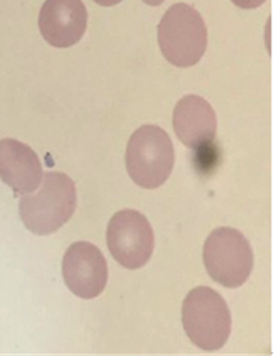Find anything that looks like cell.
<instances>
[{"instance_id":"1","label":"cell","mask_w":276,"mask_h":356,"mask_svg":"<svg viewBox=\"0 0 276 356\" xmlns=\"http://www.w3.org/2000/svg\"><path fill=\"white\" fill-rule=\"evenodd\" d=\"M40 190L24 194L20 214L32 234L47 236L59 231L74 216L77 194L74 181L62 172H47Z\"/></svg>"},{"instance_id":"2","label":"cell","mask_w":276,"mask_h":356,"mask_svg":"<svg viewBox=\"0 0 276 356\" xmlns=\"http://www.w3.org/2000/svg\"><path fill=\"white\" fill-rule=\"evenodd\" d=\"M182 322L186 335L198 348L216 352L229 340L231 314L216 290L198 286L183 303Z\"/></svg>"},{"instance_id":"3","label":"cell","mask_w":276,"mask_h":356,"mask_svg":"<svg viewBox=\"0 0 276 356\" xmlns=\"http://www.w3.org/2000/svg\"><path fill=\"white\" fill-rule=\"evenodd\" d=\"M158 42L162 55L171 64L192 67L206 54V23L192 6L184 3L172 5L159 23Z\"/></svg>"},{"instance_id":"4","label":"cell","mask_w":276,"mask_h":356,"mask_svg":"<svg viewBox=\"0 0 276 356\" xmlns=\"http://www.w3.org/2000/svg\"><path fill=\"white\" fill-rule=\"evenodd\" d=\"M174 166V143L162 128L146 124L130 136L126 167L137 185L146 190L158 188L170 178Z\"/></svg>"},{"instance_id":"5","label":"cell","mask_w":276,"mask_h":356,"mask_svg":"<svg viewBox=\"0 0 276 356\" xmlns=\"http://www.w3.org/2000/svg\"><path fill=\"white\" fill-rule=\"evenodd\" d=\"M203 261L213 281L233 289L245 284L253 271V250L240 231L220 227L206 239Z\"/></svg>"},{"instance_id":"6","label":"cell","mask_w":276,"mask_h":356,"mask_svg":"<svg viewBox=\"0 0 276 356\" xmlns=\"http://www.w3.org/2000/svg\"><path fill=\"white\" fill-rule=\"evenodd\" d=\"M107 245L120 266L130 270L140 269L153 254V229L138 211H120L108 224Z\"/></svg>"},{"instance_id":"7","label":"cell","mask_w":276,"mask_h":356,"mask_svg":"<svg viewBox=\"0 0 276 356\" xmlns=\"http://www.w3.org/2000/svg\"><path fill=\"white\" fill-rule=\"evenodd\" d=\"M64 282L71 293L84 300L102 293L108 281V266L101 250L89 242H76L64 254Z\"/></svg>"},{"instance_id":"8","label":"cell","mask_w":276,"mask_h":356,"mask_svg":"<svg viewBox=\"0 0 276 356\" xmlns=\"http://www.w3.org/2000/svg\"><path fill=\"white\" fill-rule=\"evenodd\" d=\"M87 8L82 0H47L40 10L38 26L47 43L69 48L79 43L87 29Z\"/></svg>"},{"instance_id":"9","label":"cell","mask_w":276,"mask_h":356,"mask_svg":"<svg viewBox=\"0 0 276 356\" xmlns=\"http://www.w3.org/2000/svg\"><path fill=\"white\" fill-rule=\"evenodd\" d=\"M174 129L181 143L190 149H198L216 139L217 116L206 99L187 95L174 108Z\"/></svg>"},{"instance_id":"10","label":"cell","mask_w":276,"mask_h":356,"mask_svg":"<svg viewBox=\"0 0 276 356\" xmlns=\"http://www.w3.org/2000/svg\"><path fill=\"white\" fill-rule=\"evenodd\" d=\"M43 168L38 155L15 139L0 140V179L16 193L29 194L40 187Z\"/></svg>"},{"instance_id":"11","label":"cell","mask_w":276,"mask_h":356,"mask_svg":"<svg viewBox=\"0 0 276 356\" xmlns=\"http://www.w3.org/2000/svg\"><path fill=\"white\" fill-rule=\"evenodd\" d=\"M231 1L238 8L250 10V8H259L263 3H266L267 0H231Z\"/></svg>"},{"instance_id":"12","label":"cell","mask_w":276,"mask_h":356,"mask_svg":"<svg viewBox=\"0 0 276 356\" xmlns=\"http://www.w3.org/2000/svg\"><path fill=\"white\" fill-rule=\"evenodd\" d=\"M96 4L101 5V6H114L121 3L123 0H94Z\"/></svg>"},{"instance_id":"13","label":"cell","mask_w":276,"mask_h":356,"mask_svg":"<svg viewBox=\"0 0 276 356\" xmlns=\"http://www.w3.org/2000/svg\"><path fill=\"white\" fill-rule=\"evenodd\" d=\"M145 4L151 5V6H159L162 5L165 0H142Z\"/></svg>"}]
</instances>
